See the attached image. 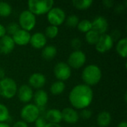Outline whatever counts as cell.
Listing matches in <instances>:
<instances>
[{
  "label": "cell",
  "mask_w": 127,
  "mask_h": 127,
  "mask_svg": "<svg viewBox=\"0 0 127 127\" xmlns=\"http://www.w3.org/2000/svg\"><path fill=\"white\" fill-rule=\"evenodd\" d=\"M5 77V71L3 68L0 67V80H2Z\"/></svg>",
  "instance_id": "obj_39"
},
{
  "label": "cell",
  "mask_w": 127,
  "mask_h": 127,
  "mask_svg": "<svg viewBox=\"0 0 127 127\" xmlns=\"http://www.w3.org/2000/svg\"><path fill=\"white\" fill-rule=\"evenodd\" d=\"M5 35H7V31H6V28L0 24V39L2 38L3 36H4Z\"/></svg>",
  "instance_id": "obj_38"
},
{
  "label": "cell",
  "mask_w": 127,
  "mask_h": 127,
  "mask_svg": "<svg viewBox=\"0 0 127 127\" xmlns=\"http://www.w3.org/2000/svg\"><path fill=\"white\" fill-rule=\"evenodd\" d=\"M0 127H10L7 123H0Z\"/></svg>",
  "instance_id": "obj_43"
},
{
  "label": "cell",
  "mask_w": 127,
  "mask_h": 127,
  "mask_svg": "<svg viewBox=\"0 0 127 127\" xmlns=\"http://www.w3.org/2000/svg\"><path fill=\"white\" fill-rule=\"evenodd\" d=\"M31 34L30 32L26 31L22 29H19L16 33H15L13 36H11L15 45H18L20 46H24L30 42Z\"/></svg>",
  "instance_id": "obj_15"
},
{
  "label": "cell",
  "mask_w": 127,
  "mask_h": 127,
  "mask_svg": "<svg viewBox=\"0 0 127 127\" xmlns=\"http://www.w3.org/2000/svg\"><path fill=\"white\" fill-rule=\"evenodd\" d=\"M77 28L79 31L86 33L87 32L92 30V21H90L89 19H83V20L79 22Z\"/></svg>",
  "instance_id": "obj_27"
},
{
  "label": "cell",
  "mask_w": 127,
  "mask_h": 127,
  "mask_svg": "<svg viewBox=\"0 0 127 127\" xmlns=\"http://www.w3.org/2000/svg\"><path fill=\"white\" fill-rule=\"evenodd\" d=\"M54 4L53 0H30L28 1V10L35 16L47 14Z\"/></svg>",
  "instance_id": "obj_3"
},
{
  "label": "cell",
  "mask_w": 127,
  "mask_h": 127,
  "mask_svg": "<svg viewBox=\"0 0 127 127\" xmlns=\"http://www.w3.org/2000/svg\"><path fill=\"white\" fill-rule=\"evenodd\" d=\"M114 40L109 34L104 33L100 36L99 40L95 45V49L100 54H104L110 51L114 46Z\"/></svg>",
  "instance_id": "obj_10"
},
{
  "label": "cell",
  "mask_w": 127,
  "mask_h": 127,
  "mask_svg": "<svg viewBox=\"0 0 127 127\" xmlns=\"http://www.w3.org/2000/svg\"><path fill=\"white\" fill-rule=\"evenodd\" d=\"M13 9L10 4L7 1H0V16L7 17L12 13Z\"/></svg>",
  "instance_id": "obj_25"
},
{
  "label": "cell",
  "mask_w": 127,
  "mask_h": 127,
  "mask_svg": "<svg viewBox=\"0 0 127 127\" xmlns=\"http://www.w3.org/2000/svg\"><path fill=\"white\" fill-rule=\"evenodd\" d=\"M59 33V28L57 26L49 25L45 30V36L48 39H54Z\"/></svg>",
  "instance_id": "obj_28"
},
{
  "label": "cell",
  "mask_w": 127,
  "mask_h": 127,
  "mask_svg": "<svg viewBox=\"0 0 127 127\" xmlns=\"http://www.w3.org/2000/svg\"><path fill=\"white\" fill-rule=\"evenodd\" d=\"M80 116L84 119V120H89L92 118V110L89 109H84L81 110V112L79 114Z\"/></svg>",
  "instance_id": "obj_33"
},
{
  "label": "cell",
  "mask_w": 127,
  "mask_h": 127,
  "mask_svg": "<svg viewBox=\"0 0 127 127\" xmlns=\"http://www.w3.org/2000/svg\"><path fill=\"white\" fill-rule=\"evenodd\" d=\"M93 4L92 0H73L72 4L73 6L78 10H87L89 9Z\"/></svg>",
  "instance_id": "obj_24"
},
{
  "label": "cell",
  "mask_w": 127,
  "mask_h": 127,
  "mask_svg": "<svg viewBox=\"0 0 127 127\" xmlns=\"http://www.w3.org/2000/svg\"><path fill=\"white\" fill-rule=\"evenodd\" d=\"M6 28V31H7V35L9 36H13L15 33H16L19 29H20V27L19 25V24L16 22H10Z\"/></svg>",
  "instance_id": "obj_31"
},
{
  "label": "cell",
  "mask_w": 127,
  "mask_h": 127,
  "mask_svg": "<svg viewBox=\"0 0 127 127\" xmlns=\"http://www.w3.org/2000/svg\"><path fill=\"white\" fill-rule=\"evenodd\" d=\"M71 46L74 49V51L80 50L82 47V41L78 37H74L71 40Z\"/></svg>",
  "instance_id": "obj_32"
},
{
  "label": "cell",
  "mask_w": 127,
  "mask_h": 127,
  "mask_svg": "<svg viewBox=\"0 0 127 127\" xmlns=\"http://www.w3.org/2000/svg\"><path fill=\"white\" fill-rule=\"evenodd\" d=\"M112 122V115L107 111L99 112L97 116V124L100 127H108Z\"/></svg>",
  "instance_id": "obj_20"
},
{
  "label": "cell",
  "mask_w": 127,
  "mask_h": 127,
  "mask_svg": "<svg viewBox=\"0 0 127 127\" xmlns=\"http://www.w3.org/2000/svg\"><path fill=\"white\" fill-rule=\"evenodd\" d=\"M33 99L34 100V105H36L39 109H43L48 104V95L43 89H37L33 93Z\"/></svg>",
  "instance_id": "obj_18"
},
{
  "label": "cell",
  "mask_w": 127,
  "mask_h": 127,
  "mask_svg": "<svg viewBox=\"0 0 127 127\" xmlns=\"http://www.w3.org/2000/svg\"><path fill=\"white\" fill-rule=\"evenodd\" d=\"M16 95L22 103H30L33 97V91L29 85L24 84L18 88Z\"/></svg>",
  "instance_id": "obj_11"
},
{
  "label": "cell",
  "mask_w": 127,
  "mask_h": 127,
  "mask_svg": "<svg viewBox=\"0 0 127 127\" xmlns=\"http://www.w3.org/2000/svg\"><path fill=\"white\" fill-rule=\"evenodd\" d=\"M86 62V54L82 50L73 51L68 58L67 64L71 67V68L79 69L82 68Z\"/></svg>",
  "instance_id": "obj_8"
},
{
  "label": "cell",
  "mask_w": 127,
  "mask_h": 127,
  "mask_svg": "<svg viewBox=\"0 0 127 127\" xmlns=\"http://www.w3.org/2000/svg\"><path fill=\"white\" fill-rule=\"evenodd\" d=\"M45 119L48 123L60 124L63 121L62 112L57 109H50L45 112Z\"/></svg>",
  "instance_id": "obj_19"
},
{
  "label": "cell",
  "mask_w": 127,
  "mask_h": 127,
  "mask_svg": "<svg viewBox=\"0 0 127 127\" xmlns=\"http://www.w3.org/2000/svg\"><path fill=\"white\" fill-rule=\"evenodd\" d=\"M39 116V109L33 103H27L22 107L20 112V117L22 119V121L27 124L34 123Z\"/></svg>",
  "instance_id": "obj_5"
},
{
  "label": "cell",
  "mask_w": 127,
  "mask_h": 127,
  "mask_svg": "<svg viewBox=\"0 0 127 127\" xmlns=\"http://www.w3.org/2000/svg\"><path fill=\"white\" fill-rule=\"evenodd\" d=\"M111 36V37L112 38V39L115 41H118L120 39V36H121V33L118 30H115L112 32L111 34H109Z\"/></svg>",
  "instance_id": "obj_35"
},
{
  "label": "cell",
  "mask_w": 127,
  "mask_h": 127,
  "mask_svg": "<svg viewBox=\"0 0 127 127\" xmlns=\"http://www.w3.org/2000/svg\"><path fill=\"white\" fill-rule=\"evenodd\" d=\"M82 80L85 85L91 87L99 83L102 78V71L100 68L95 65L91 64L86 65L81 74Z\"/></svg>",
  "instance_id": "obj_2"
},
{
  "label": "cell",
  "mask_w": 127,
  "mask_h": 127,
  "mask_svg": "<svg viewBox=\"0 0 127 127\" xmlns=\"http://www.w3.org/2000/svg\"><path fill=\"white\" fill-rule=\"evenodd\" d=\"M62 119L67 124H74L79 121L80 115L76 109L71 107H66L61 111Z\"/></svg>",
  "instance_id": "obj_13"
},
{
  "label": "cell",
  "mask_w": 127,
  "mask_h": 127,
  "mask_svg": "<svg viewBox=\"0 0 127 127\" xmlns=\"http://www.w3.org/2000/svg\"><path fill=\"white\" fill-rule=\"evenodd\" d=\"M12 127H28V125L23 121H18L13 124Z\"/></svg>",
  "instance_id": "obj_36"
},
{
  "label": "cell",
  "mask_w": 127,
  "mask_h": 127,
  "mask_svg": "<svg viewBox=\"0 0 127 127\" xmlns=\"http://www.w3.org/2000/svg\"><path fill=\"white\" fill-rule=\"evenodd\" d=\"M65 90V84L63 81L57 80L54 83L50 86V92L53 95H60L64 92Z\"/></svg>",
  "instance_id": "obj_23"
},
{
  "label": "cell",
  "mask_w": 127,
  "mask_h": 127,
  "mask_svg": "<svg viewBox=\"0 0 127 127\" xmlns=\"http://www.w3.org/2000/svg\"><path fill=\"white\" fill-rule=\"evenodd\" d=\"M79 22H80V19L75 14L69 15L68 17L65 18V20L66 25L70 28H76Z\"/></svg>",
  "instance_id": "obj_30"
},
{
  "label": "cell",
  "mask_w": 127,
  "mask_h": 127,
  "mask_svg": "<svg viewBox=\"0 0 127 127\" xmlns=\"http://www.w3.org/2000/svg\"><path fill=\"white\" fill-rule=\"evenodd\" d=\"M117 127H127V122L126 121H123L118 124Z\"/></svg>",
  "instance_id": "obj_41"
},
{
  "label": "cell",
  "mask_w": 127,
  "mask_h": 127,
  "mask_svg": "<svg viewBox=\"0 0 127 127\" xmlns=\"http://www.w3.org/2000/svg\"><path fill=\"white\" fill-rule=\"evenodd\" d=\"M31 45L35 49H42L47 43V38L42 32H36L31 36Z\"/></svg>",
  "instance_id": "obj_17"
},
{
  "label": "cell",
  "mask_w": 127,
  "mask_h": 127,
  "mask_svg": "<svg viewBox=\"0 0 127 127\" xmlns=\"http://www.w3.org/2000/svg\"><path fill=\"white\" fill-rule=\"evenodd\" d=\"M103 5H104L106 7H107V8H111V7H112L113 5H114V1H111V0H104V1H103Z\"/></svg>",
  "instance_id": "obj_37"
},
{
  "label": "cell",
  "mask_w": 127,
  "mask_h": 127,
  "mask_svg": "<svg viewBox=\"0 0 127 127\" xmlns=\"http://www.w3.org/2000/svg\"><path fill=\"white\" fill-rule=\"evenodd\" d=\"M18 86L16 82L10 78L5 77L0 80V96L4 99H11L16 95Z\"/></svg>",
  "instance_id": "obj_4"
},
{
  "label": "cell",
  "mask_w": 127,
  "mask_h": 127,
  "mask_svg": "<svg viewBox=\"0 0 127 127\" xmlns=\"http://www.w3.org/2000/svg\"><path fill=\"white\" fill-rule=\"evenodd\" d=\"M47 15V20L51 25L60 26L65 22L66 14L63 9L59 7H53Z\"/></svg>",
  "instance_id": "obj_7"
},
{
  "label": "cell",
  "mask_w": 127,
  "mask_h": 127,
  "mask_svg": "<svg viewBox=\"0 0 127 127\" xmlns=\"http://www.w3.org/2000/svg\"><path fill=\"white\" fill-rule=\"evenodd\" d=\"M115 10H116V11H118V12H121V11H123V10H124V5H122V4L121 5V4H120V5L117 6Z\"/></svg>",
  "instance_id": "obj_42"
},
{
  "label": "cell",
  "mask_w": 127,
  "mask_h": 127,
  "mask_svg": "<svg viewBox=\"0 0 127 127\" xmlns=\"http://www.w3.org/2000/svg\"><path fill=\"white\" fill-rule=\"evenodd\" d=\"M116 51L120 57L127 58V39L126 37L120 39L116 44Z\"/></svg>",
  "instance_id": "obj_22"
},
{
  "label": "cell",
  "mask_w": 127,
  "mask_h": 127,
  "mask_svg": "<svg viewBox=\"0 0 127 127\" xmlns=\"http://www.w3.org/2000/svg\"><path fill=\"white\" fill-rule=\"evenodd\" d=\"M47 122L43 116H39L34 122V126L35 127H44L46 125Z\"/></svg>",
  "instance_id": "obj_34"
},
{
  "label": "cell",
  "mask_w": 127,
  "mask_h": 127,
  "mask_svg": "<svg viewBox=\"0 0 127 127\" xmlns=\"http://www.w3.org/2000/svg\"><path fill=\"white\" fill-rule=\"evenodd\" d=\"M46 81V77L43 74L39 72L32 74L28 78L29 86L31 88L36 89H42V88L45 86Z\"/></svg>",
  "instance_id": "obj_14"
},
{
  "label": "cell",
  "mask_w": 127,
  "mask_h": 127,
  "mask_svg": "<svg viewBox=\"0 0 127 127\" xmlns=\"http://www.w3.org/2000/svg\"><path fill=\"white\" fill-rule=\"evenodd\" d=\"M44 127H62L60 124H51V123H47L46 125Z\"/></svg>",
  "instance_id": "obj_40"
},
{
  "label": "cell",
  "mask_w": 127,
  "mask_h": 127,
  "mask_svg": "<svg viewBox=\"0 0 127 127\" xmlns=\"http://www.w3.org/2000/svg\"><path fill=\"white\" fill-rule=\"evenodd\" d=\"M21 29L30 32L33 30L36 24V18L34 14L30 12L28 10H22L19 16L18 22Z\"/></svg>",
  "instance_id": "obj_6"
},
{
  "label": "cell",
  "mask_w": 127,
  "mask_h": 127,
  "mask_svg": "<svg viewBox=\"0 0 127 127\" xmlns=\"http://www.w3.org/2000/svg\"><path fill=\"white\" fill-rule=\"evenodd\" d=\"M92 30L97 32L98 34L102 35L106 33L109 28V23L107 19L103 16H96L92 22Z\"/></svg>",
  "instance_id": "obj_12"
},
{
  "label": "cell",
  "mask_w": 127,
  "mask_h": 127,
  "mask_svg": "<svg viewBox=\"0 0 127 127\" xmlns=\"http://www.w3.org/2000/svg\"><path fill=\"white\" fill-rule=\"evenodd\" d=\"M15 45L12 37L7 34L0 39V53L4 55L9 54L14 50Z\"/></svg>",
  "instance_id": "obj_16"
},
{
  "label": "cell",
  "mask_w": 127,
  "mask_h": 127,
  "mask_svg": "<svg viewBox=\"0 0 127 127\" xmlns=\"http://www.w3.org/2000/svg\"><path fill=\"white\" fill-rule=\"evenodd\" d=\"M57 54V49L56 46L53 45H45L42 49V57L47 60V61H51L52 60Z\"/></svg>",
  "instance_id": "obj_21"
},
{
  "label": "cell",
  "mask_w": 127,
  "mask_h": 127,
  "mask_svg": "<svg viewBox=\"0 0 127 127\" xmlns=\"http://www.w3.org/2000/svg\"><path fill=\"white\" fill-rule=\"evenodd\" d=\"M10 118L8 108L3 103H0V123H6Z\"/></svg>",
  "instance_id": "obj_29"
},
{
  "label": "cell",
  "mask_w": 127,
  "mask_h": 127,
  "mask_svg": "<svg viewBox=\"0 0 127 127\" xmlns=\"http://www.w3.org/2000/svg\"><path fill=\"white\" fill-rule=\"evenodd\" d=\"M54 75L60 81H65L71 76V68L65 62H59L54 67Z\"/></svg>",
  "instance_id": "obj_9"
},
{
  "label": "cell",
  "mask_w": 127,
  "mask_h": 127,
  "mask_svg": "<svg viewBox=\"0 0 127 127\" xmlns=\"http://www.w3.org/2000/svg\"><path fill=\"white\" fill-rule=\"evenodd\" d=\"M100 36V35L98 34L97 32H95L93 30H91L90 31H89L86 33L85 39L88 44H89L91 45H95L99 40Z\"/></svg>",
  "instance_id": "obj_26"
},
{
  "label": "cell",
  "mask_w": 127,
  "mask_h": 127,
  "mask_svg": "<svg viewBox=\"0 0 127 127\" xmlns=\"http://www.w3.org/2000/svg\"><path fill=\"white\" fill-rule=\"evenodd\" d=\"M94 92L91 87L85 84L74 86L69 92L68 100L74 109H87L92 103Z\"/></svg>",
  "instance_id": "obj_1"
}]
</instances>
